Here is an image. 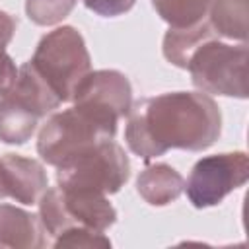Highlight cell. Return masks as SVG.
<instances>
[{"instance_id": "obj_1", "label": "cell", "mask_w": 249, "mask_h": 249, "mask_svg": "<svg viewBox=\"0 0 249 249\" xmlns=\"http://www.w3.org/2000/svg\"><path fill=\"white\" fill-rule=\"evenodd\" d=\"M220 132V107L208 93L169 91L130 105L124 140L132 154L148 161L171 148L202 152L218 140Z\"/></svg>"}, {"instance_id": "obj_2", "label": "cell", "mask_w": 249, "mask_h": 249, "mask_svg": "<svg viewBox=\"0 0 249 249\" xmlns=\"http://www.w3.org/2000/svg\"><path fill=\"white\" fill-rule=\"evenodd\" d=\"M29 62L60 103L72 101L74 89L91 72V56L86 41L72 25H62L43 35Z\"/></svg>"}, {"instance_id": "obj_3", "label": "cell", "mask_w": 249, "mask_h": 249, "mask_svg": "<svg viewBox=\"0 0 249 249\" xmlns=\"http://www.w3.org/2000/svg\"><path fill=\"white\" fill-rule=\"evenodd\" d=\"M117 124L119 123L74 105L47 119L39 130L37 152L43 161L58 167L62 161L88 146L113 140L117 134Z\"/></svg>"}, {"instance_id": "obj_4", "label": "cell", "mask_w": 249, "mask_h": 249, "mask_svg": "<svg viewBox=\"0 0 249 249\" xmlns=\"http://www.w3.org/2000/svg\"><path fill=\"white\" fill-rule=\"evenodd\" d=\"M56 169L58 187L99 195L121 191L130 177L128 156L113 140H103L80 150Z\"/></svg>"}, {"instance_id": "obj_5", "label": "cell", "mask_w": 249, "mask_h": 249, "mask_svg": "<svg viewBox=\"0 0 249 249\" xmlns=\"http://www.w3.org/2000/svg\"><path fill=\"white\" fill-rule=\"evenodd\" d=\"M185 70L198 91L247 97V43L230 45L212 37L193 51Z\"/></svg>"}, {"instance_id": "obj_6", "label": "cell", "mask_w": 249, "mask_h": 249, "mask_svg": "<svg viewBox=\"0 0 249 249\" xmlns=\"http://www.w3.org/2000/svg\"><path fill=\"white\" fill-rule=\"evenodd\" d=\"M37 204L41 224L51 237H56L74 226L105 231L117 222L115 206L109 202L107 195L99 193L51 187L45 189Z\"/></svg>"}, {"instance_id": "obj_7", "label": "cell", "mask_w": 249, "mask_h": 249, "mask_svg": "<svg viewBox=\"0 0 249 249\" xmlns=\"http://www.w3.org/2000/svg\"><path fill=\"white\" fill-rule=\"evenodd\" d=\"M249 179V160L245 152H224L200 158L185 183L187 196L195 208L220 204L231 191Z\"/></svg>"}, {"instance_id": "obj_8", "label": "cell", "mask_w": 249, "mask_h": 249, "mask_svg": "<svg viewBox=\"0 0 249 249\" xmlns=\"http://www.w3.org/2000/svg\"><path fill=\"white\" fill-rule=\"evenodd\" d=\"M72 101L76 107L119 123L130 111L132 88L128 78L119 70H93L82 78Z\"/></svg>"}, {"instance_id": "obj_9", "label": "cell", "mask_w": 249, "mask_h": 249, "mask_svg": "<svg viewBox=\"0 0 249 249\" xmlns=\"http://www.w3.org/2000/svg\"><path fill=\"white\" fill-rule=\"evenodd\" d=\"M47 187L45 167L37 160L19 154L0 156V198L35 204Z\"/></svg>"}, {"instance_id": "obj_10", "label": "cell", "mask_w": 249, "mask_h": 249, "mask_svg": "<svg viewBox=\"0 0 249 249\" xmlns=\"http://www.w3.org/2000/svg\"><path fill=\"white\" fill-rule=\"evenodd\" d=\"M47 245L41 218L14 204H0V247L39 249Z\"/></svg>"}, {"instance_id": "obj_11", "label": "cell", "mask_w": 249, "mask_h": 249, "mask_svg": "<svg viewBox=\"0 0 249 249\" xmlns=\"http://www.w3.org/2000/svg\"><path fill=\"white\" fill-rule=\"evenodd\" d=\"M136 191L148 204L165 206L177 200L185 191V179L175 167L167 163H154L140 171Z\"/></svg>"}, {"instance_id": "obj_12", "label": "cell", "mask_w": 249, "mask_h": 249, "mask_svg": "<svg viewBox=\"0 0 249 249\" xmlns=\"http://www.w3.org/2000/svg\"><path fill=\"white\" fill-rule=\"evenodd\" d=\"M39 115L25 105L21 99L6 91L0 95V140L6 144H25L37 124H39Z\"/></svg>"}, {"instance_id": "obj_13", "label": "cell", "mask_w": 249, "mask_h": 249, "mask_svg": "<svg viewBox=\"0 0 249 249\" xmlns=\"http://www.w3.org/2000/svg\"><path fill=\"white\" fill-rule=\"evenodd\" d=\"M212 37L218 35L214 33L208 19H202L189 27H169L163 35L161 51L167 62H171L177 68H187V60L193 54V51Z\"/></svg>"}, {"instance_id": "obj_14", "label": "cell", "mask_w": 249, "mask_h": 249, "mask_svg": "<svg viewBox=\"0 0 249 249\" xmlns=\"http://www.w3.org/2000/svg\"><path fill=\"white\" fill-rule=\"evenodd\" d=\"M206 19L218 37L247 43V0H210Z\"/></svg>"}, {"instance_id": "obj_15", "label": "cell", "mask_w": 249, "mask_h": 249, "mask_svg": "<svg viewBox=\"0 0 249 249\" xmlns=\"http://www.w3.org/2000/svg\"><path fill=\"white\" fill-rule=\"evenodd\" d=\"M210 0H152L158 16L169 27H189L206 19Z\"/></svg>"}, {"instance_id": "obj_16", "label": "cell", "mask_w": 249, "mask_h": 249, "mask_svg": "<svg viewBox=\"0 0 249 249\" xmlns=\"http://www.w3.org/2000/svg\"><path fill=\"white\" fill-rule=\"evenodd\" d=\"M78 0H25V14L35 25H56L76 6Z\"/></svg>"}, {"instance_id": "obj_17", "label": "cell", "mask_w": 249, "mask_h": 249, "mask_svg": "<svg viewBox=\"0 0 249 249\" xmlns=\"http://www.w3.org/2000/svg\"><path fill=\"white\" fill-rule=\"evenodd\" d=\"M54 247H111L109 237H105L103 231H95L91 228L74 226L64 230L54 237Z\"/></svg>"}, {"instance_id": "obj_18", "label": "cell", "mask_w": 249, "mask_h": 249, "mask_svg": "<svg viewBox=\"0 0 249 249\" xmlns=\"http://www.w3.org/2000/svg\"><path fill=\"white\" fill-rule=\"evenodd\" d=\"M136 0H84L86 8L103 18H115L126 14Z\"/></svg>"}, {"instance_id": "obj_19", "label": "cell", "mask_w": 249, "mask_h": 249, "mask_svg": "<svg viewBox=\"0 0 249 249\" xmlns=\"http://www.w3.org/2000/svg\"><path fill=\"white\" fill-rule=\"evenodd\" d=\"M18 68L14 58L6 53V49H0V95H4L16 82Z\"/></svg>"}, {"instance_id": "obj_20", "label": "cell", "mask_w": 249, "mask_h": 249, "mask_svg": "<svg viewBox=\"0 0 249 249\" xmlns=\"http://www.w3.org/2000/svg\"><path fill=\"white\" fill-rule=\"evenodd\" d=\"M16 27H18V21L14 16H10L8 12L0 10V49H6L16 33Z\"/></svg>"}]
</instances>
